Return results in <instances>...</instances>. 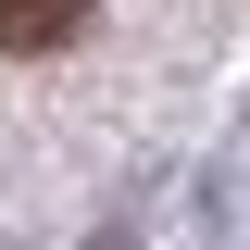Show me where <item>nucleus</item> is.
<instances>
[{
    "instance_id": "nucleus-1",
    "label": "nucleus",
    "mask_w": 250,
    "mask_h": 250,
    "mask_svg": "<svg viewBox=\"0 0 250 250\" xmlns=\"http://www.w3.org/2000/svg\"><path fill=\"white\" fill-rule=\"evenodd\" d=\"M88 13H100V0H0V50L38 62V50H62V38L88 25Z\"/></svg>"
}]
</instances>
